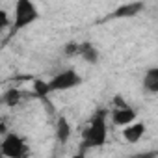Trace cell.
<instances>
[{"mask_svg":"<svg viewBox=\"0 0 158 158\" xmlns=\"http://www.w3.org/2000/svg\"><path fill=\"white\" fill-rule=\"evenodd\" d=\"M39 19V10L34 4V0H17L15 2V10H13V30L19 32L30 24H34Z\"/></svg>","mask_w":158,"mask_h":158,"instance_id":"obj_2","label":"cell"},{"mask_svg":"<svg viewBox=\"0 0 158 158\" xmlns=\"http://www.w3.org/2000/svg\"><path fill=\"white\" fill-rule=\"evenodd\" d=\"M143 134H145V123L141 121H132L130 125L123 128V138L128 143H138L143 138Z\"/></svg>","mask_w":158,"mask_h":158,"instance_id":"obj_7","label":"cell"},{"mask_svg":"<svg viewBox=\"0 0 158 158\" xmlns=\"http://www.w3.org/2000/svg\"><path fill=\"white\" fill-rule=\"evenodd\" d=\"M143 82H158V67H149L145 71Z\"/></svg>","mask_w":158,"mask_h":158,"instance_id":"obj_13","label":"cell"},{"mask_svg":"<svg viewBox=\"0 0 158 158\" xmlns=\"http://www.w3.org/2000/svg\"><path fill=\"white\" fill-rule=\"evenodd\" d=\"M80 58H82L86 63L95 65V63H99L101 54H99V50H97V47H95L93 43L84 41V43H80Z\"/></svg>","mask_w":158,"mask_h":158,"instance_id":"obj_8","label":"cell"},{"mask_svg":"<svg viewBox=\"0 0 158 158\" xmlns=\"http://www.w3.org/2000/svg\"><path fill=\"white\" fill-rule=\"evenodd\" d=\"M143 89L149 93H158V82H143Z\"/></svg>","mask_w":158,"mask_h":158,"instance_id":"obj_14","label":"cell"},{"mask_svg":"<svg viewBox=\"0 0 158 158\" xmlns=\"http://www.w3.org/2000/svg\"><path fill=\"white\" fill-rule=\"evenodd\" d=\"M71 134H73V128H71L69 119H67L65 115H60V117L56 119V138H58V141H60L61 145L67 143L69 138H71Z\"/></svg>","mask_w":158,"mask_h":158,"instance_id":"obj_9","label":"cell"},{"mask_svg":"<svg viewBox=\"0 0 158 158\" xmlns=\"http://www.w3.org/2000/svg\"><path fill=\"white\" fill-rule=\"evenodd\" d=\"M24 97H26V95H24L21 89H17V88H10L8 91H4V95H2V102H4L6 106H10V108H15V106H19V104L23 102Z\"/></svg>","mask_w":158,"mask_h":158,"instance_id":"obj_10","label":"cell"},{"mask_svg":"<svg viewBox=\"0 0 158 158\" xmlns=\"http://www.w3.org/2000/svg\"><path fill=\"white\" fill-rule=\"evenodd\" d=\"M63 56H65V58H76V56H80V43H76V41L65 43V47H63Z\"/></svg>","mask_w":158,"mask_h":158,"instance_id":"obj_12","label":"cell"},{"mask_svg":"<svg viewBox=\"0 0 158 158\" xmlns=\"http://www.w3.org/2000/svg\"><path fill=\"white\" fill-rule=\"evenodd\" d=\"M0 17H2V24H0V26H2V28H8V26H10V19H8V13H6V11H2V13H0Z\"/></svg>","mask_w":158,"mask_h":158,"instance_id":"obj_16","label":"cell"},{"mask_svg":"<svg viewBox=\"0 0 158 158\" xmlns=\"http://www.w3.org/2000/svg\"><path fill=\"white\" fill-rule=\"evenodd\" d=\"M106 110H97L86 128L82 130V152L86 149L102 147L108 138V127H106Z\"/></svg>","mask_w":158,"mask_h":158,"instance_id":"obj_1","label":"cell"},{"mask_svg":"<svg viewBox=\"0 0 158 158\" xmlns=\"http://www.w3.org/2000/svg\"><path fill=\"white\" fill-rule=\"evenodd\" d=\"M48 84H50L52 91H67V89H73V88L80 86L82 84V76L74 69H65V71L54 74L48 80Z\"/></svg>","mask_w":158,"mask_h":158,"instance_id":"obj_4","label":"cell"},{"mask_svg":"<svg viewBox=\"0 0 158 158\" xmlns=\"http://www.w3.org/2000/svg\"><path fill=\"white\" fill-rule=\"evenodd\" d=\"M0 152H2V156H8V158H23L28 154L26 139L15 132H8L2 138V143H0Z\"/></svg>","mask_w":158,"mask_h":158,"instance_id":"obj_3","label":"cell"},{"mask_svg":"<svg viewBox=\"0 0 158 158\" xmlns=\"http://www.w3.org/2000/svg\"><path fill=\"white\" fill-rule=\"evenodd\" d=\"M114 106H117V108H123V106H128V104L125 102V99H123L121 95H115V97H114Z\"/></svg>","mask_w":158,"mask_h":158,"instance_id":"obj_15","label":"cell"},{"mask_svg":"<svg viewBox=\"0 0 158 158\" xmlns=\"http://www.w3.org/2000/svg\"><path fill=\"white\" fill-rule=\"evenodd\" d=\"M48 93H52L50 84L45 80H39V78H34V84H32V95L35 99H47Z\"/></svg>","mask_w":158,"mask_h":158,"instance_id":"obj_11","label":"cell"},{"mask_svg":"<svg viewBox=\"0 0 158 158\" xmlns=\"http://www.w3.org/2000/svg\"><path fill=\"white\" fill-rule=\"evenodd\" d=\"M110 115H112V123L115 125V127H127V125H130L132 121H136V110L134 108H130V106H123V108H117V106H114V110L110 112Z\"/></svg>","mask_w":158,"mask_h":158,"instance_id":"obj_6","label":"cell"},{"mask_svg":"<svg viewBox=\"0 0 158 158\" xmlns=\"http://www.w3.org/2000/svg\"><path fill=\"white\" fill-rule=\"evenodd\" d=\"M143 10H145V2H141V0L127 2V4L117 6V8L106 17V21H108V19H128V17H136V15H139Z\"/></svg>","mask_w":158,"mask_h":158,"instance_id":"obj_5","label":"cell"}]
</instances>
